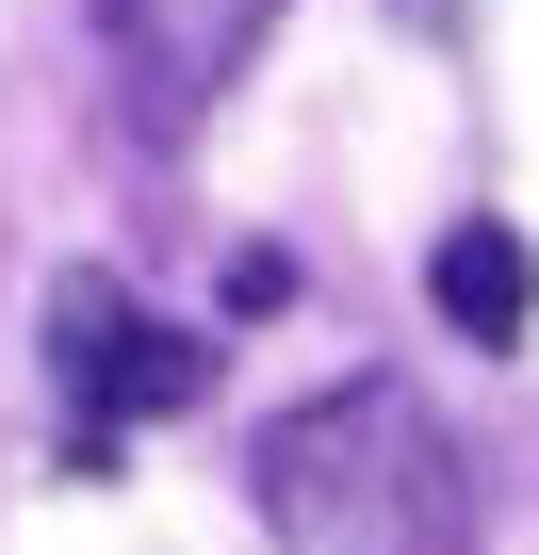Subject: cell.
Masks as SVG:
<instances>
[{
    "instance_id": "3",
    "label": "cell",
    "mask_w": 539,
    "mask_h": 555,
    "mask_svg": "<svg viewBox=\"0 0 539 555\" xmlns=\"http://www.w3.org/2000/svg\"><path fill=\"white\" fill-rule=\"evenodd\" d=\"M425 295H441L458 344H523V327H539V245H523L506 212H458V229L425 245Z\"/></svg>"
},
{
    "instance_id": "1",
    "label": "cell",
    "mask_w": 539,
    "mask_h": 555,
    "mask_svg": "<svg viewBox=\"0 0 539 555\" xmlns=\"http://www.w3.org/2000/svg\"><path fill=\"white\" fill-rule=\"evenodd\" d=\"M245 490H261L279 555H474V474L425 425V392H393V376H344V392L279 409Z\"/></svg>"
},
{
    "instance_id": "2",
    "label": "cell",
    "mask_w": 539,
    "mask_h": 555,
    "mask_svg": "<svg viewBox=\"0 0 539 555\" xmlns=\"http://www.w3.org/2000/svg\"><path fill=\"white\" fill-rule=\"evenodd\" d=\"M50 376H66V409H82V457H115L131 425L213 409V344L164 327V311H131L115 278H66V295H50Z\"/></svg>"
}]
</instances>
